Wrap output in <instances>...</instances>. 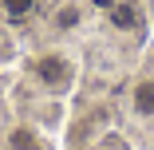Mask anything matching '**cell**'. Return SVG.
<instances>
[{
	"mask_svg": "<svg viewBox=\"0 0 154 150\" xmlns=\"http://www.w3.org/2000/svg\"><path fill=\"white\" fill-rule=\"evenodd\" d=\"M55 24H59V28H71V24H75V8H67V12H59V16H55Z\"/></svg>",
	"mask_w": 154,
	"mask_h": 150,
	"instance_id": "6",
	"label": "cell"
},
{
	"mask_svg": "<svg viewBox=\"0 0 154 150\" xmlns=\"http://www.w3.org/2000/svg\"><path fill=\"white\" fill-rule=\"evenodd\" d=\"M8 142H12V150H40V142H36V134L28 130V127H16V130L8 134Z\"/></svg>",
	"mask_w": 154,
	"mask_h": 150,
	"instance_id": "3",
	"label": "cell"
},
{
	"mask_svg": "<svg viewBox=\"0 0 154 150\" xmlns=\"http://www.w3.org/2000/svg\"><path fill=\"white\" fill-rule=\"evenodd\" d=\"M4 8L12 16H24V12H32V0H4Z\"/></svg>",
	"mask_w": 154,
	"mask_h": 150,
	"instance_id": "5",
	"label": "cell"
},
{
	"mask_svg": "<svg viewBox=\"0 0 154 150\" xmlns=\"http://www.w3.org/2000/svg\"><path fill=\"white\" fill-rule=\"evenodd\" d=\"M32 75H36L44 87L59 91V87H67V83H71L75 67H71V59H67V55H59V51H48V55H40L36 63H32Z\"/></svg>",
	"mask_w": 154,
	"mask_h": 150,
	"instance_id": "1",
	"label": "cell"
},
{
	"mask_svg": "<svg viewBox=\"0 0 154 150\" xmlns=\"http://www.w3.org/2000/svg\"><path fill=\"white\" fill-rule=\"evenodd\" d=\"M131 111L138 118H154V79H138L131 87Z\"/></svg>",
	"mask_w": 154,
	"mask_h": 150,
	"instance_id": "2",
	"label": "cell"
},
{
	"mask_svg": "<svg viewBox=\"0 0 154 150\" xmlns=\"http://www.w3.org/2000/svg\"><path fill=\"white\" fill-rule=\"evenodd\" d=\"M95 4H99V8H115V0H95Z\"/></svg>",
	"mask_w": 154,
	"mask_h": 150,
	"instance_id": "7",
	"label": "cell"
},
{
	"mask_svg": "<svg viewBox=\"0 0 154 150\" xmlns=\"http://www.w3.org/2000/svg\"><path fill=\"white\" fill-rule=\"evenodd\" d=\"M111 20H115L119 28H138V12H134L131 4H115V8H111Z\"/></svg>",
	"mask_w": 154,
	"mask_h": 150,
	"instance_id": "4",
	"label": "cell"
}]
</instances>
